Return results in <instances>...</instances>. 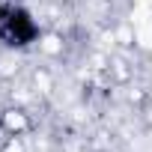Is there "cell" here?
I'll return each mask as SVG.
<instances>
[{
    "instance_id": "6da1fadb",
    "label": "cell",
    "mask_w": 152,
    "mask_h": 152,
    "mask_svg": "<svg viewBox=\"0 0 152 152\" xmlns=\"http://www.w3.org/2000/svg\"><path fill=\"white\" fill-rule=\"evenodd\" d=\"M0 33H3V39L9 42V45H24V42H30L33 39V33H36V27H33V21L24 15V12H6L3 15V27H0Z\"/></svg>"
}]
</instances>
